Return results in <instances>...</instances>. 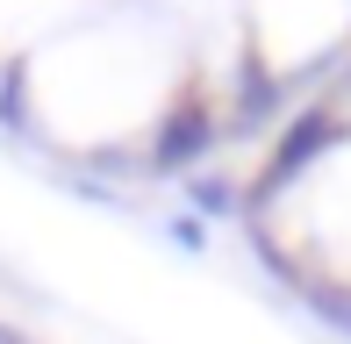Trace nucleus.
Masks as SVG:
<instances>
[{
  "mask_svg": "<svg viewBox=\"0 0 351 344\" xmlns=\"http://www.w3.org/2000/svg\"><path fill=\"white\" fill-rule=\"evenodd\" d=\"M222 136H230V130H222V108L201 86L172 93V101L158 108L151 136H143V180H194V172L215 158Z\"/></svg>",
  "mask_w": 351,
  "mask_h": 344,
  "instance_id": "nucleus-1",
  "label": "nucleus"
},
{
  "mask_svg": "<svg viewBox=\"0 0 351 344\" xmlns=\"http://www.w3.org/2000/svg\"><path fill=\"white\" fill-rule=\"evenodd\" d=\"M180 194H186V215H201V223H237L244 230V215H251V180H237V172L201 165L194 180H180Z\"/></svg>",
  "mask_w": 351,
  "mask_h": 344,
  "instance_id": "nucleus-2",
  "label": "nucleus"
},
{
  "mask_svg": "<svg viewBox=\"0 0 351 344\" xmlns=\"http://www.w3.org/2000/svg\"><path fill=\"white\" fill-rule=\"evenodd\" d=\"M0 344H36L29 330H14V323H0Z\"/></svg>",
  "mask_w": 351,
  "mask_h": 344,
  "instance_id": "nucleus-5",
  "label": "nucleus"
},
{
  "mask_svg": "<svg viewBox=\"0 0 351 344\" xmlns=\"http://www.w3.org/2000/svg\"><path fill=\"white\" fill-rule=\"evenodd\" d=\"M165 237L180 244L186 258H201V251H208V223H201V215H186V208H180V215H172V223H165Z\"/></svg>",
  "mask_w": 351,
  "mask_h": 344,
  "instance_id": "nucleus-4",
  "label": "nucleus"
},
{
  "mask_svg": "<svg viewBox=\"0 0 351 344\" xmlns=\"http://www.w3.org/2000/svg\"><path fill=\"white\" fill-rule=\"evenodd\" d=\"M294 302L301 308H308V316L315 323H323V330H337V337H351V287H344V280H301V287H294Z\"/></svg>",
  "mask_w": 351,
  "mask_h": 344,
  "instance_id": "nucleus-3",
  "label": "nucleus"
}]
</instances>
